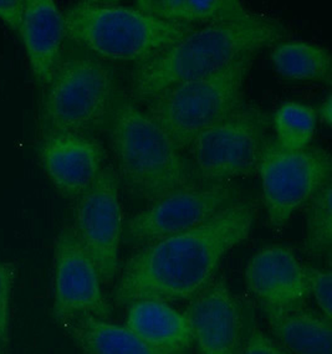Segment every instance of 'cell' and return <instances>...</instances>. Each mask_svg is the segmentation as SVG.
I'll return each instance as SVG.
<instances>
[{
	"label": "cell",
	"instance_id": "d6986e66",
	"mask_svg": "<svg viewBox=\"0 0 332 354\" xmlns=\"http://www.w3.org/2000/svg\"><path fill=\"white\" fill-rule=\"evenodd\" d=\"M66 327L82 354H182L154 348L126 326L111 324L104 318H75Z\"/></svg>",
	"mask_w": 332,
	"mask_h": 354
},
{
	"label": "cell",
	"instance_id": "cb8c5ba5",
	"mask_svg": "<svg viewBox=\"0 0 332 354\" xmlns=\"http://www.w3.org/2000/svg\"><path fill=\"white\" fill-rule=\"evenodd\" d=\"M308 293L314 296L321 313L331 319L332 313V276L327 269H316L306 266Z\"/></svg>",
	"mask_w": 332,
	"mask_h": 354
},
{
	"label": "cell",
	"instance_id": "7402d4cb",
	"mask_svg": "<svg viewBox=\"0 0 332 354\" xmlns=\"http://www.w3.org/2000/svg\"><path fill=\"white\" fill-rule=\"evenodd\" d=\"M331 184H325L308 203L306 249L314 257H324L331 252Z\"/></svg>",
	"mask_w": 332,
	"mask_h": 354
},
{
	"label": "cell",
	"instance_id": "4316f807",
	"mask_svg": "<svg viewBox=\"0 0 332 354\" xmlns=\"http://www.w3.org/2000/svg\"><path fill=\"white\" fill-rule=\"evenodd\" d=\"M317 118H320L322 124H325L326 127H331L332 123V100L331 96L329 95L322 104H320L319 111H316Z\"/></svg>",
	"mask_w": 332,
	"mask_h": 354
},
{
	"label": "cell",
	"instance_id": "ac0fdd59",
	"mask_svg": "<svg viewBox=\"0 0 332 354\" xmlns=\"http://www.w3.org/2000/svg\"><path fill=\"white\" fill-rule=\"evenodd\" d=\"M135 8L169 23L196 28L246 20L255 15L237 0H138Z\"/></svg>",
	"mask_w": 332,
	"mask_h": 354
},
{
	"label": "cell",
	"instance_id": "30bf717a",
	"mask_svg": "<svg viewBox=\"0 0 332 354\" xmlns=\"http://www.w3.org/2000/svg\"><path fill=\"white\" fill-rule=\"evenodd\" d=\"M75 232L99 271L110 283L118 271V250L123 234L120 180L111 167H104L93 183L77 199Z\"/></svg>",
	"mask_w": 332,
	"mask_h": 354
},
{
	"label": "cell",
	"instance_id": "ffe728a7",
	"mask_svg": "<svg viewBox=\"0 0 332 354\" xmlns=\"http://www.w3.org/2000/svg\"><path fill=\"white\" fill-rule=\"evenodd\" d=\"M270 59L284 79L331 84V54L326 48L305 41H282L271 48Z\"/></svg>",
	"mask_w": 332,
	"mask_h": 354
},
{
	"label": "cell",
	"instance_id": "e0dca14e",
	"mask_svg": "<svg viewBox=\"0 0 332 354\" xmlns=\"http://www.w3.org/2000/svg\"><path fill=\"white\" fill-rule=\"evenodd\" d=\"M273 335L294 354H332L331 319L300 307L263 308Z\"/></svg>",
	"mask_w": 332,
	"mask_h": 354
},
{
	"label": "cell",
	"instance_id": "7c38bea8",
	"mask_svg": "<svg viewBox=\"0 0 332 354\" xmlns=\"http://www.w3.org/2000/svg\"><path fill=\"white\" fill-rule=\"evenodd\" d=\"M39 158L55 189L76 201L104 169L106 154L87 133H60L42 138Z\"/></svg>",
	"mask_w": 332,
	"mask_h": 354
},
{
	"label": "cell",
	"instance_id": "8fae6325",
	"mask_svg": "<svg viewBox=\"0 0 332 354\" xmlns=\"http://www.w3.org/2000/svg\"><path fill=\"white\" fill-rule=\"evenodd\" d=\"M99 271L73 226L62 227L54 249L53 316L59 324L75 318L107 319L110 305L102 292Z\"/></svg>",
	"mask_w": 332,
	"mask_h": 354
},
{
	"label": "cell",
	"instance_id": "6da1fadb",
	"mask_svg": "<svg viewBox=\"0 0 332 354\" xmlns=\"http://www.w3.org/2000/svg\"><path fill=\"white\" fill-rule=\"evenodd\" d=\"M255 215V204L241 198L191 230L145 245L123 268L115 290L117 305L194 297L213 281L228 252L249 236Z\"/></svg>",
	"mask_w": 332,
	"mask_h": 354
},
{
	"label": "cell",
	"instance_id": "7a4b0ae2",
	"mask_svg": "<svg viewBox=\"0 0 332 354\" xmlns=\"http://www.w3.org/2000/svg\"><path fill=\"white\" fill-rule=\"evenodd\" d=\"M286 37L282 23L260 15L201 26L158 55L137 64L131 96L146 102L172 86L214 75L244 56L273 48Z\"/></svg>",
	"mask_w": 332,
	"mask_h": 354
},
{
	"label": "cell",
	"instance_id": "5bb4252c",
	"mask_svg": "<svg viewBox=\"0 0 332 354\" xmlns=\"http://www.w3.org/2000/svg\"><path fill=\"white\" fill-rule=\"evenodd\" d=\"M193 343L202 354H240L241 319L238 305L223 280L210 282L192 297L185 312Z\"/></svg>",
	"mask_w": 332,
	"mask_h": 354
},
{
	"label": "cell",
	"instance_id": "2e32d148",
	"mask_svg": "<svg viewBox=\"0 0 332 354\" xmlns=\"http://www.w3.org/2000/svg\"><path fill=\"white\" fill-rule=\"evenodd\" d=\"M126 327L143 342L168 353L185 354L193 344L185 313L166 301L145 299L129 304Z\"/></svg>",
	"mask_w": 332,
	"mask_h": 354
},
{
	"label": "cell",
	"instance_id": "4fadbf2b",
	"mask_svg": "<svg viewBox=\"0 0 332 354\" xmlns=\"http://www.w3.org/2000/svg\"><path fill=\"white\" fill-rule=\"evenodd\" d=\"M244 280L261 308L300 307L310 295L306 266L289 248L282 245L268 246L252 257Z\"/></svg>",
	"mask_w": 332,
	"mask_h": 354
},
{
	"label": "cell",
	"instance_id": "5b68a950",
	"mask_svg": "<svg viewBox=\"0 0 332 354\" xmlns=\"http://www.w3.org/2000/svg\"><path fill=\"white\" fill-rule=\"evenodd\" d=\"M254 55L219 73L172 86L146 101V113L185 152L204 131L244 104L243 88Z\"/></svg>",
	"mask_w": 332,
	"mask_h": 354
},
{
	"label": "cell",
	"instance_id": "8992f818",
	"mask_svg": "<svg viewBox=\"0 0 332 354\" xmlns=\"http://www.w3.org/2000/svg\"><path fill=\"white\" fill-rule=\"evenodd\" d=\"M117 90L113 73L98 59L75 56L62 60L40 106L43 137L87 133L105 122Z\"/></svg>",
	"mask_w": 332,
	"mask_h": 354
},
{
	"label": "cell",
	"instance_id": "603a6c76",
	"mask_svg": "<svg viewBox=\"0 0 332 354\" xmlns=\"http://www.w3.org/2000/svg\"><path fill=\"white\" fill-rule=\"evenodd\" d=\"M15 279L14 263L0 261V346H6L10 338V302Z\"/></svg>",
	"mask_w": 332,
	"mask_h": 354
},
{
	"label": "cell",
	"instance_id": "44dd1931",
	"mask_svg": "<svg viewBox=\"0 0 332 354\" xmlns=\"http://www.w3.org/2000/svg\"><path fill=\"white\" fill-rule=\"evenodd\" d=\"M316 110L299 102H286L277 109L273 124L275 141L288 151H302L308 148L316 131Z\"/></svg>",
	"mask_w": 332,
	"mask_h": 354
},
{
	"label": "cell",
	"instance_id": "d4e9b609",
	"mask_svg": "<svg viewBox=\"0 0 332 354\" xmlns=\"http://www.w3.org/2000/svg\"><path fill=\"white\" fill-rule=\"evenodd\" d=\"M240 354H289L261 330H254Z\"/></svg>",
	"mask_w": 332,
	"mask_h": 354
},
{
	"label": "cell",
	"instance_id": "3957f363",
	"mask_svg": "<svg viewBox=\"0 0 332 354\" xmlns=\"http://www.w3.org/2000/svg\"><path fill=\"white\" fill-rule=\"evenodd\" d=\"M106 121L117 177L131 194L154 203L203 184L188 156L131 95L117 90Z\"/></svg>",
	"mask_w": 332,
	"mask_h": 354
},
{
	"label": "cell",
	"instance_id": "ba28073f",
	"mask_svg": "<svg viewBox=\"0 0 332 354\" xmlns=\"http://www.w3.org/2000/svg\"><path fill=\"white\" fill-rule=\"evenodd\" d=\"M258 171L269 221L282 227L325 184L332 182L331 156L316 146L288 151L275 138L268 137L259 157Z\"/></svg>",
	"mask_w": 332,
	"mask_h": 354
},
{
	"label": "cell",
	"instance_id": "9c48e42d",
	"mask_svg": "<svg viewBox=\"0 0 332 354\" xmlns=\"http://www.w3.org/2000/svg\"><path fill=\"white\" fill-rule=\"evenodd\" d=\"M241 199L229 183H203L151 203L123 224L122 238L131 244L148 245L191 230Z\"/></svg>",
	"mask_w": 332,
	"mask_h": 354
},
{
	"label": "cell",
	"instance_id": "484cf974",
	"mask_svg": "<svg viewBox=\"0 0 332 354\" xmlns=\"http://www.w3.org/2000/svg\"><path fill=\"white\" fill-rule=\"evenodd\" d=\"M24 0H0V20L19 34L24 19Z\"/></svg>",
	"mask_w": 332,
	"mask_h": 354
},
{
	"label": "cell",
	"instance_id": "9a60e30c",
	"mask_svg": "<svg viewBox=\"0 0 332 354\" xmlns=\"http://www.w3.org/2000/svg\"><path fill=\"white\" fill-rule=\"evenodd\" d=\"M34 79L49 85L62 62L65 34L64 14L53 0H26L19 30Z\"/></svg>",
	"mask_w": 332,
	"mask_h": 354
},
{
	"label": "cell",
	"instance_id": "83f0119b",
	"mask_svg": "<svg viewBox=\"0 0 332 354\" xmlns=\"http://www.w3.org/2000/svg\"><path fill=\"white\" fill-rule=\"evenodd\" d=\"M0 354H1V353H0Z\"/></svg>",
	"mask_w": 332,
	"mask_h": 354
},
{
	"label": "cell",
	"instance_id": "277c9868",
	"mask_svg": "<svg viewBox=\"0 0 332 354\" xmlns=\"http://www.w3.org/2000/svg\"><path fill=\"white\" fill-rule=\"evenodd\" d=\"M62 14L68 40L109 62L142 64L197 29L106 1H79Z\"/></svg>",
	"mask_w": 332,
	"mask_h": 354
},
{
	"label": "cell",
	"instance_id": "52a82bcc",
	"mask_svg": "<svg viewBox=\"0 0 332 354\" xmlns=\"http://www.w3.org/2000/svg\"><path fill=\"white\" fill-rule=\"evenodd\" d=\"M270 124L258 107L243 104L221 122L196 137L188 158L202 183H229L258 171L259 157Z\"/></svg>",
	"mask_w": 332,
	"mask_h": 354
}]
</instances>
